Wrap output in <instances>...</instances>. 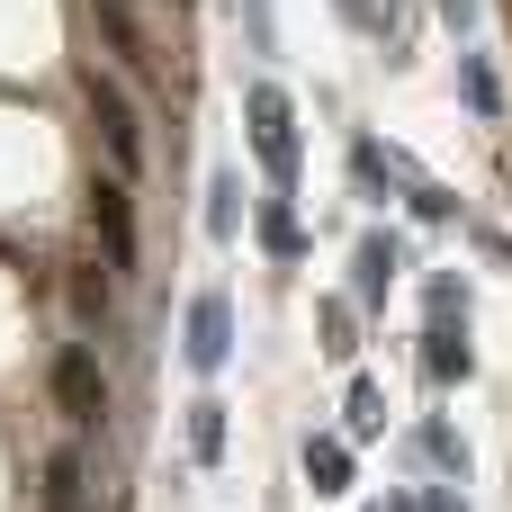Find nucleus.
<instances>
[{
	"label": "nucleus",
	"instance_id": "obj_16",
	"mask_svg": "<svg viewBox=\"0 0 512 512\" xmlns=\"http://www.w3.org/2000/svg\"><path fill=\"white\" fill-rule=\"evenodd\" d=\"M324 351L351 360V306H324Z\"/></svg>",
	"mask_w": 512,
	"mask_h": 512
},
{
	"label": "nucleus",
	"instance_id": "obj_17",
	"mask_svg": "<svg viewBox=\"0 0 512 512\" xmlns=\"http://www.w3.org/2000/svg\"><path fill=\"white\" fill-rule=\"evenodd\" d=\"M432 512H468V504H450V495H432Z\"/></svg>",
	"mask_w": 512,
	"mask_h": 512
},
{
	"label": "nucleus",
	"instance_id": "obj_6",
	"mask_svg": "<svg viewBox=\"0 0 512 512\" xmlns=\"http://www.w3.org/2000/svg\"><path fill=\"white\" fill-rule=\"evenodd\" d=\"M54 396H63V414H72V423H99V414H108V378H99V360H90V351H63Z\"/></svg>",
	"mask_w": 512,
	"mask_h": 512
},
{
	"label": "nucleus",
	"instance_id": "obj_3",
	"mask_svg": "<svg viewBox=\"0 0 512 512\" xmlns=\"http://www.w3.org/2000/svg\"><path fill=\"white\" fill-rule=\"evenodd\" d=\"M225 360H234V306H225V288H198L189 297V369L216 378Z\"/></svg>",
	"mask_w": 512,
	"mask_h": 512
},
{
	"label": "nucleus",
	"instance_id": "obj_11",
	"mask_svg": "<svg viewBox=\"0 0 512 512\" xmlns=\"http://www.w3.org/2000/svg\"><path fill=\"white\" fill-rule=\"evenodd\" d=\"M306 486L315 495H342L351 486V441H306Z\"/></svg>",
	"mask_w": 512,
	"mask_h": 512
},
{
	"label": "nucleus",
	"instance_id": "obj_15",
	"mask_svg": "<svg viewBox=\"0 0 512 512\" xmlns=\"http://www.w3.org/2000/svg\"><path fill=\"white\" fill-rule=\"evenodd\" d=\"M423 459H441V468H468V450H459V432H450V423H423Z\"/></svg>",
	"mask_w": 512,
	"mask_h": 512
},
{
	"label": "nucleus",
	"instance_id": "obj_10",
	"mask_svg": "<svg viewBox=\"0 0 512 512\" xmlns=\"http://www.w3.org/2000/svg\"><path fill=\"white\" fill-rule=\"evenodd\" d=\"M189 459H198V468H216V459H225V405H216V396H198V405H189Z\"/></svg>",
	"mask_w": 512,
	"mask_h": 512
},
{
	"label": "nucleus",
	"instance_id": "obj_13",
	"mask_svg": "<svg viewBox=\"0 0 512 512\" xmlns=\"http://www.w3.org/2000/svg\"><path fill=\"white\" fill-rule=\"evenodd\" d=\"M45 504L81 512V450H54V459H45Z\"/></svg>",
	"mask_w": 512,
	"mask_h": 512
},
{
	"label": "nucleus",
	"instance_id": "obj_4",
	"mask_svg": "<svg viewBox=\"0 0 512 512\" xmlns=\"http://www.w3.org/2000/svg\"><path fill=\"white\" fill-rule=\"evenodd\" d=\"M432 378H468L477 369V351H468V306H459V288L450 279H432Z\"/></svg>",
	"mask_w": 512,
	"mask_h": 512
},
{
	"label": "nucleus",
	"instance_id": "obj_14",
	"mask_svg": "<svg viewBox=\"0 0 512 512\" xmlns=\"http://www.w3.org/2000/svg\"><path fill=\"white\" fill-rule=\"evenodd\" d=\"M369 432H387V396L360 378V387H351V441H369Z\"/></svg>",
	"mask_w": 512,
	"mask_h": 512
},
{
	"label": "nucleus",
	"instance_id": "obj_7",
	"mask_svg": "<svg viewBox=\"0 0 512 512\" xmlns=\"http://www.w3.org/2000/svg\"><path fill=\"white\" fill-rule=\"evenodd\" d=\"M396 234H360V306H387V288H396Z\"/></svg>",
	"mask_w": 512,
	"mask_h": 512
},
{
	"label": "nucleus",
	"instance_id": "obj_18",
	"mask_svg": "<svg viewBox=\"0 0 512 512\" xmlns=\"http://www.w3.org/2000/svg\"><path fill=\"white\" fill-rule=\"evenodd\" d=\"M99 9H135V0H99Z\"/></svg>",
	"mask_w": 512,
	"mask_h": 512
},
{
	"label": "nucleus",
	"instance_id": "obj_5",
	"mask_svg": "<svg viewBox=\"0 0 512 512\" xmlns=\"http://www.w3.org/2000/svg\"><path fill=\"white\" fill-rule=\"evenodd\" d=\"M90 216H99V243H108V279H126V270H135V198H126L117 171L90 189Z\"/></svg>",
	"mask_w": 512,
	"mask_h": 512
},
{
	"label": "nucleus",
	"instance_id": "obj_9",
	"mask_svg": "<svg viewBox=\"0 0 512 512\" xmlns=\"http://www.w3.org/2000/svg\"><path fill=\"white\" fill-rule=\"evenodd\" d=\"M261 252H270V261H297V252H306V234H297V207H288V189H279V198H261Z\"/></svg>",
	"mask_w": 512,
	"mask_h": 512
},
{
	"label": "nucleus",
	"instance_id": "obj_8",
	"mask_svg": "<svg viewBox=\"0 0 512 512\" xmlns=\"http://www.w3.org/2000/svg\"><path fill=\"white\" fill-rule=\"evenodd\" d=\"M459 90H468V108H477L486 126H504V81H495L486 54H459Z\"/></svg>",
	"mask_w": 512,
	"mask_h": 512
},
{
	"label": "nucleus",
	"instance_id": "obj_12",
	"mask_svg": "<svg viewBox=\"0 0 512 512\" xmlns=\"http://www.w3.org/2000/svg\"><path fill=\"white\" fill-rule=\"evenodd\" d=\"M234 198H243V180H234V171H216V180H207V234H216V243H234V234H243Z\"/></svg>",
	"mask_w": 512,
	"mask_h": 512
},
{
	"label": "nucleus",
	"instance_id": "obj_19",
	"mask_svg": "<svg viewBox=\"0 0 512 512\" xmlns=\"http://www.w3.org/2000/svg\"><path fill=\"white\" fill-rule=\"evenodd\" d=\"M387 512H414V504H405V495H396V504H387Z\"/></svg>",
	"mask_w": 512,
	"mask_h": 512
},
{
	"label": "nucleus",
	"instance_id": "obj_1",
	"mask_svg": "<svg viewBox=\"0 0 512 512\" xmlns=\"http://www.w3.org/2000/svg\"><path fill=\"white\" fill-rule=\"evenodd\" d=\"M243 117H252L261 171L288 189V180H297V108H288V90H279V81H252V90H243Z\"/></svg>",
	"mask_w": 512,
	"mask_h": 512
},
{
	"label": "nucleus",
	"instance_id": "obj_2",
	"mask_svg": "<svg viewBox=\"0 0 512 512\" xmlns=\"http://www.w3.org/2000/svg\"><path fill=\"white\" fill-rule=\"evenodd\" d=\"M90 117H99V144H108L117 180H135L144 171V117H135V99H126L117 72H90Z\"/></svg>",
	"mask_w": 512,
	"mask_h": 512
}]
</instances>
